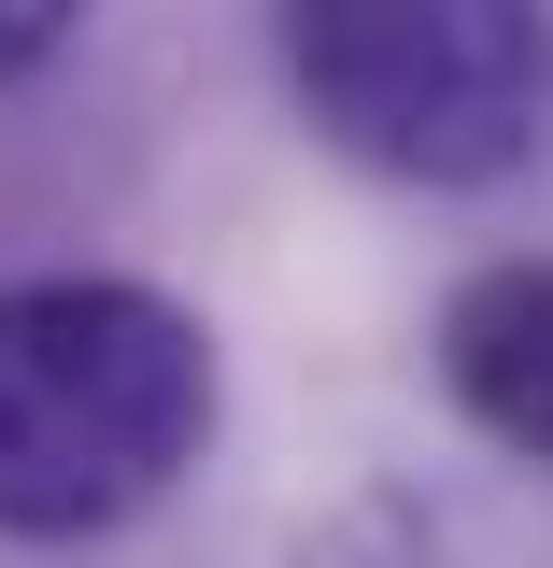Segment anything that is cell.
I'll return each instance as SVG.
<instances>
[{
  "mask_svg": "<svg viewBox=\"0 0 553 568\" xmlns=\"http://www.w3.org/2000/svg\"><path fill=\"white\" fill-rule=\"evenodd\" d=\"M213 342L185 298L100 271L0 284V540H100L199 469Z\"/></svg>",
  "mask_w": 553,
  "mask_h": 568,
  "instance_id": "1",
  "label": "cell"
},
{
  "mask_svg": "<svg viewBox=\"0 0 553 568\" xmlns=\"http://www.w3.org/2000/svg\"><path fill=\"white\" fill-rule=\"evenodd\" d=\"M71 43V0H0V85H14V71H43Z\"/></svg>",
  "mask_w": 553,
  "mask_h": 568,
  "instance_id": "4",
  "label": "cell"
},
{
  "mask_svg": "<svg viewBox=\"0 0 553 568\" xmlns=\"http://www.w3.org/2000/svg\"><path fill=\"white\" fill-rule=\"evenodd\" d=\"M440 384L469 398V426H496L511 455L553 469V271L540 256L454 284V313H440Z\"/></svg>",
  "mask_w": 553,
  "mask_h": 568,
  "instance_id": "3",
  "label": "cell"
},
{
  "mask_svg": "<svg viewBox=\"0 0 553 568\" xmlns=\"http://www.w3.org/2000/svg\"><path fill=\"white\" fill-rule=\"evenodd\" d=\"M284 85L355 171L496 185L553 129V14H525V0H313V14H284Z\"/></svg>",
  "mask_w": 553,
  "mask_h": 568,
  "instance_id": "2",
  "label": "cell"
}]
</instances>
